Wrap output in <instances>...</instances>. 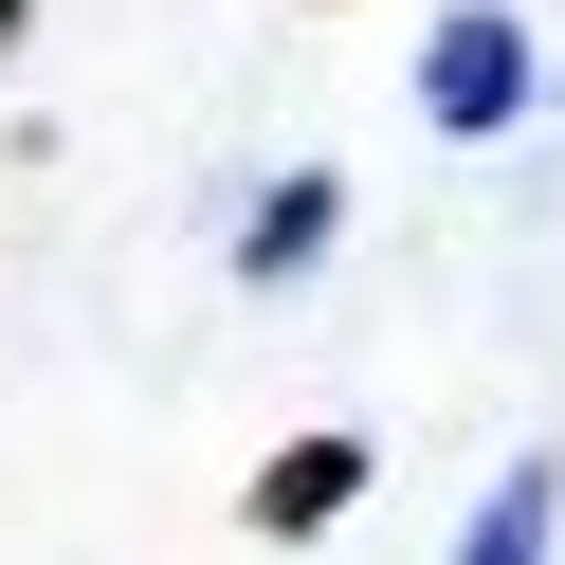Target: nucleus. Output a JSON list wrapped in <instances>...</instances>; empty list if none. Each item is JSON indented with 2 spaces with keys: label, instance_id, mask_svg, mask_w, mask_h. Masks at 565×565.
<instances>
[{
  "label": "nucleus",
  "instance_id": "nucleus-1",
  "mask_svg": "<svg viewBox=\"0 0 565 565\" xmlns=\"http://www.w3.org/2000/svg\"><path fill=\"white\" fill-rule=\"evenodd\" d=\"M419 92H438V128H511V110H529V19L456 0L438 38H419Z\"/></svg>",
  "mask_w": 565,
  "mask_h": 565
},
{
  "label": "nucleus",
  "instance_id": "nucleus-2",
  "mask_svg": "<svg viewBox=\"0 0 565 565\" xmlns=\"http://www.w3.org/2000/svg\"><path fill=\"white\" fill-rule=\"evenodd\" d=\"M547 529H565V475L529 456V475H492V511L456 529V565H547Z\"/></svg>",
  "mask_w": 565,
  "mask_h": 565
},
{
  "label": "nucleus",
  "instance_id": "nucleus-3",
  "mask_svg": "<svg viewBox=\"0 0 565 565\" xmlns=\"http://www.w3.org/2000/svg\"><path fill=\"white\" fill-rule=\"evenodd\" d=\"M347 492H365V456H347V438H310V456H274V475H256V529L292 547V529H329Z\"/></svg>",
  "mask_w": 565,
  "mask_h": 565
},
{
  "label": "nucleus",
  "instance_id": "nucleus-4",
  "mask_svg": "<svg viewBox=\"0 0 565 565\" xmlns=\"http://www.w3.org/2000/svg\"><path fill=\"white\" fill-rule=\"evenodd\" d=\"M329 220H347V201H329V183L292 164V183H274L256 220H237V274H310V256H329Z\"/></svg>",
  "mask_w": 565,
  "mask_h": 565
},
{
  "label": "nucleus",
  "instance_id": "nucleus-5",
  "mask_svg": "<svg viewBox=\"0 0 565 565\" xmlns=\"http://www.w3.org/2000/svg\"><path fill=\"white\" fill-rule=\"evenodd\" d=\"M0 55H19V0H0Z\"/></svg>",
  "mask_w": 565,
  "mask_h": 565
}]
</instances>
